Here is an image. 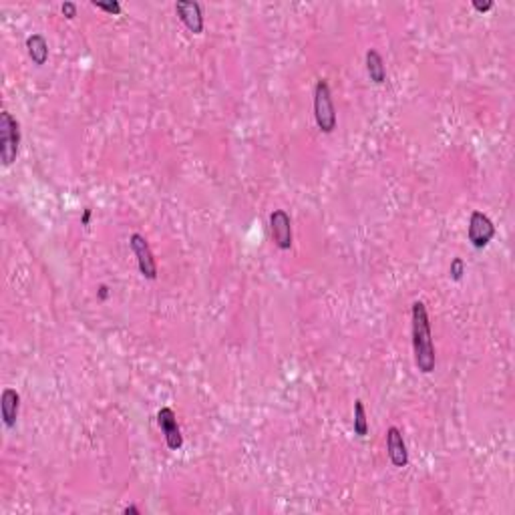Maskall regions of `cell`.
I'll return each instance as SVG.
<instances>
[{
	"mask_svg": "<svg viewBox=\"0 0 515 515\" xmlns=\"http://www.w3.org/2000/svg\"><path fill=\"white\" fill-rule=\"evenodd\" d=\"M123 514H125V515H129V514L139 515V509H137V507H133V505H131V507H125V509H123Z\"/></svg>",
	"mask_w": 515,
	"mask_h": 515,
	"instance_id": "ffe728a7",
	"label": "cell"
},
{
	"mask_svg": "<svg viewBox=\"0 0 515 515\" xmlns=\"http://www.w3.org/2000/svg\"><path fill=\"white\" fill-rule=\"evenodd\" d=\"M19 408H21V395L15 388H4L0 397V413L6 429H12L17 425Z\"/></svg>",
	"mask_w": 515,
	"mask_h": 515,
	"instance_id": "30bf717a",
	"label": "cell"
},
{
	"mask_svg": "<svg viewBox=\"0 0 515 515\" xmlns=\"http://www.w3.org/2000/svg\"><path fill=\"white\" fill-rule=\"evenodd\" d=\"M95 8L105 10L107 15H121V4L119 2H93Z\"/></svg>",
	"mask_w": 515,
	"mask_h": 515,
	"instance_id": "9a60e30c",
	"label": "cell"
},
{
	"mask_svg": "<svg viewBox=\"0 0 515 515\" xmlns=\"http://www.w3.org/2000/svg\"><path fill=\"white\" fill-rule=\"evenodd\" d=\"M26 48H28V57L33 59V63L35 64H44L48 61V43H46V39H44L43 35H30L28 39H26Z\"/></svg>",
	"mask_w": 515,
	"mask_h": 515,
	"instance_id": "7c38bea8",
	"label": "cell"
},
{
	"mask_svg": "<svg viewBox=\"0 0 515 515\" xmlns=\"http://www.w3.org/2000/svg\"><path fill=\"white\" fill-rule=\"evenodd\" d=\"M99 298H101V300H107V298H109V288H107V286H101V288H99Z\"/></svg>",
	"mask_w": 515,
	"mask_h": 515,
	"instance_id": "ac0fdd59",
	"label": "cell"
},
{
	"mask_svg": "<svg viewBox=\"0 0 515 515\" xmlns=\"http://www.w3.org/2000/svg\"><path fill=\"white\" fill-rule=\"evenodd\" d=\"M413 350H415V365L423 372L431 374L437 365L435 346L431 336V322L427 306L421 300L413 304Z\"/></svg>",
	"mask_w": 515,
	"mask_h": 515,
	"instance_id": "6da1fadb",
	"label": "cell"
},
{
	"mask_svg": "<svg viewBox=\"0 0 515 515\" xmlns=\"http://www.w3.org/2000/svg\"><path fill=\"white\" fill-rule=\"evenodd\" d=\"M157 425H159V429L163 431L165 443H168L170 449L179 451L183 447V435H181V429L177 425V417H175L173 408H159V413H157Z\"/></svg>",
	"mask_w": 515,
	"mask_h": 515,
	"instance_id": "52a82bcc",
	"label": "cell"
},
{
	"mask_svg": "<svg viewBox=\"0 0 515 515\" xmlns=\"http://www.w3.org/2000/svg\"><path fill=\"white\" fill-rule=\"evenodd\" d=\"M175 12L179 15L181 22L192 30L193 35H199L204 30V15L199 2L193 0H177L175 2Z\"/></svg>",
	"mask_w": 515,
	"mask_h": 515,
	"instance_id": "9c48e42d",
	"label": "cell"
},
{
	"mask_svg": "<svg viewBox=\"0 0 515 515\" xmlns=\"http://www.w3.org/2000/svg\"><path fill=\"white\" fill-rule=\"evenodd\" d=\"M270 232L276 248L280 250L292 248V217L286 210H274L270 214Z\"/></svg>",
	"mask_w": 515,
	"mask_h": 515,
	"instance_id": "8992f818",
	"label": "cell"
},
{
	"mask_svg": "<svg viewBox=\"0 0 515 515\" xmlns=\"http://www.w3.org/2000/svg\"><path fill=\"white\" fill-rule=\"evenodd\" d=\"M314 119L322 133H332L336 129V109L326 79H318L314 87Z\"/></svg>",
	"mask_w": 515,
	"mask_h": 515,
	"instance_id": "3957f363",
	"label": "cell"
},
{
	"mask_svg": "<svg viewBox=\"0 0 515 515\" xmlns=\"http://www.w3.org/2000/svg\"><path fill=\"white\" fill-rule=\"evenodd\" d=\"M89 219H91V210L87 208L85 214H83V217H81V224H83V226H89Z\"/></svg>",
	"mask_w": 515,
	"mask_h": 515,
	"instance_id": "d6986e66",
	"label": "cell"
},
{
	"mask_svg": "<svg viewBox=\"0 0 515 515\" xmlns=\"http://www.w3.org/2000/svg\"><path fill=\"white\" fill-rule=\"evenodd\" d=\"M61 10H63V15L66 19H75L77 17V4H73V2H64L63 6H61Z\"/></svg>",
	"mask_w": 515,
	"mask_h": 515,
	"instance_id": "2e32d148",
	"label": "cell"
},
{
	"mask_svg": "<svg viewBox=\"0 0 515 515\" xmlns=\"http://www.w3.org/2000/svg\"><path fill=\"white\" fill-rule=\"evenodd\" d=\"M495 236L494 222L483 214V212H473L469 217V228H467V237L471 242L473 248L483 250Z\"/></svg>",
	"mask_w": 515,
	"mask_h": 515,
	"instance_id": "5b68a950",
	"label": "cell"
},
{
	"mask_svg": "<svg viewBox=\"0 0 515 515\" xmlns=\"http://www.w3.org/2000/svg\"><path fill=\"white\" fill-rule=\"evenodd\" d=\"M19 145H21V125L12 117V113L2 111L0 113V159L4 168L17 161Z\"/></svg>",
	"mask_w": 515,
	"mask_h": 515,
	"instance_id": "7a4b0ae2",
	"label": "cell"
},
{
	"mask_svg": "<svg viewBox=\"0 0 515 515\" xmlns=\"http://www.w3.org/2000/svg\"><path fill=\"white\" fill-rule=\"evenodd\" d=\"M473 8H475V10H479V12H487V10H491V8H494V2H491V0H489V2H485V4L473 2Z\"/></svg>",
	"mask_w": 515,
	"mask_h": 515,
	"instance_id": "e0dca14e",
	"label": "cell"
},
{
	"mask_svg": "<svg viewBox=\"0 0 515 515\" xmlns=\"http://www.w3.org/2000/svg\"><path fill=\"white\" fill-rule=\"evenodd\" d=\"M129 246H131L133 254L137 258V266H139L141 276L147 280L157 278V264H155V258H153V252H151L150 242L141 234H131Z\"/></svg>",
	"mask_w": 515,
	"mask_h": 515,
	"instance_id": "277c9868",
	"label": "cell"
},
{
	"mask_svg": "<svg viewBox=\"0 0 515 515\" xmlns=\"http://www.w3.org/2000/svg\"><path fill=\"white\" fill-rule=\"evenodd\" d=\"M366 73H368V77H370V81L372 83H377V85H383L386 81V66L385 61H383V57H381V53L379 51H374V48H370V51H366Z\"/></svg>",
	"mask_w": 515,
	"mask_h": 515,
	"instance_id": "8fae6325",
	"label": "cell"
},
{
	"mask_svg": "<svg viewBox=\"0 0 515 515\" xmlns=\"http://www.w3.org/2000/svg\"><path fill=\"white\" fill-rule=\"evenodd\" d=\"M449 274L455 282H459V280L463 278V274H465V262H463V258H455V260L451 262Z\"/></svg>",
	"mask_w": 515,
	"mask_h": 515,
	"instance_id": "5bb4252c",
	"label": "cell"
},
{
	"mask_svg": "<svg viewBox=\"0 0 515 515\" xmlns=\"http://www.w3.org/2000/svg\"><path fill=\"white\" fill-rule=\"evenodd\" d=\"M354 435L356 437H366L368 435V421H366L365 403L361 399L354 401Z\"/></svg>",
	"mask_w": 515,
	"mask_h": 515,
	"instance_id": "4fadbf2b",
	"label": "cell"
},
{
	"mask_svg": "<svg viewBox=\"0 0 515 515\" xmlns=\"http://www.w3.org/2000/svg\"><path fill=\"white\" fill-rule=\"evenodd\" d=\"M386 453H388V459L395 467H399V469L407 467L408 451L405 439H403V431L399 427H388V431H386Z\"/></svg>",
	"mask_w": 515,
	"mask_h": 515,
	"instance_id": "ba28073f",
	"label": "cell"
}]
</instances>
